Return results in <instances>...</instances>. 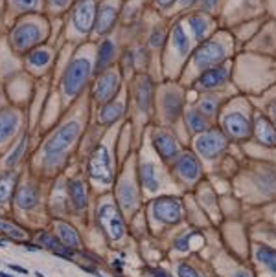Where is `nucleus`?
Segmentation results:
<instances>
[{
    "mask_svg": "<svg viewBox=\"0 0 276 277\" xmlns=\"http://www.w3.org/2000/svg\"><path fill=\"white\" fill-rule=\"evenodd\" d=\"M226 59V46L221 40H206L195 50L194 53V66L201 74L210 68L219 66Z\"/></svg>",
    "mask_w": 276,
    "mask_h": 277,
    "instance_id": "obj_1",
    "label": "nucleus"
},
{
    "mask_svg": "<svg viewBox=\"0 0 276 277\" xmlns=\"http://www.w3.org/2000/svg\"><path fill=\"white\" fill-rule=\"evenodd\" d=\"M90 77V63L87 59H76L68 65L65 77H63V90L65 96L74 97L81 92L83 85Z\"/></svg>",
    "mask_w": 276,
    "mask_h": 277,
    "instance_id": "obj_2",
    "label": "nucleus"
},
{
    "mask_svg": "<svg viewBox=\"0 0 276 277\" xmlns=\"http://www.w3.org/2000/svg\"><path fill=\"white\" fill-rule=\"evenodd\" d=\"M79 123L77 121H68L67 125H63L59 131L46 141L44 145V154H46V160L50 161L54 156H59L72 141L76 140L77 134H79Z\"/></svg>",
    "mask_w": 276,
    "mask_h": 277,
    "instance_id": "obj_3",
    "label": "nucleus"
},
{
    "mask_svg": "<svg viewBox=\"0 0 276 277\" xmlns=\"http://www.w3.org/2000/svg\"><path fill=\"white\" fill-rule=\"evenodd\" d=\"M195 149L203 158L214 160L226 149V136L217 129H208L195 140Z\"/></svg>",
    "mask_w": 276,
    "mask_h": 277,
    "instance_id": "obj_4",
    "label": "nucleus"
},
{
    "mask_svg": "<svg viewBox=\"0 0 276 277\" xmlns=\"http://www.w3.org/2000/svg\"><path fill=\"white\" fill-rule=\"evenodd\" d=\"M223 131H225V136L230 140H249L254 132V127H252L251 120L241 114V112H230L223 118Z\"/></svg>",
    "mask_w": 276,
    "mask_h": 277,
    "instance_id": "obj_5",
    "label": "nucleus"
},
{
    "mask_svg": "<svg viewBox=\"0 0 276 277\" xmlns=\"http://www.w3.org/2000/svg\"><path fill=\"white\" fill-rule=\"evenodd\" d=\"M155 218L162 224H179L182 218V204L175 197H162L153 202Z\"/></svg>",
    "mask_w": 276,
    "mask_h": 277,
    "instance_id": "obj_6",
    "label": "nucleus"
},
{
    "mask_svg": "<svg viewBox=\"0 0 276 277\" xmlns=\"http://www.w3.org/2000/svg\"><path fill=\"white\" fill-rule=\"evenodd\" d=\"M88 175L94 180L109 186L113 182V169H111V158L105 147H98L94 154L88 160Z\"/></svg>",
    "mask_w": 276,
    "mask_h": 277,
    "instance_id": "obj_7",
    "label": "nucleus"
},
{
    "mask_svg": "<svg viewBox=\"0 0 276 277\" xmlns=\"http://www.w3.org/2000/svg\"><path fill=\"white\" fill-rule=\"evenodd\" d=\"M98 222L103 228V232L107 233L109 239L118 241L123 235V220L122 215L118 213V209L113 204H103L98 209Z\"/></svg>",
    "mask_w": 276,
    "mask_h": 277,
    "instance_id": "obj_8",
    "label": "nucleus"
},
{
    "mask_svg": "<svg viewBox=\"0 0 276 277\" xmlns=\"http://www.w3.org/2000/svg\"><path fill=\"white\" fill-rule=\"evenodd\" d=\"M118 88H120V76H118L114 70L105 72V74L100 76V79H98L96 83L94 99H96L98 103H102V105H107L118 94Z\"/></svg>",
    "mask_w": 276,
    "mask_h": 277,
    "instance_id": "obj_9",
    "label": "nucleus"
},
{
    "mask_svg": "<svg viewBox=\"0 0 276 277\" xmlns=\"http://www.w3.org/2000/svg\"><path fill=\"white\" fill-rule=\"evenodd\" d=\"M94 24H96V2L94 0H81L74 11L76 30L81 31V33H88Z\"/></svg>",
    "mask_w": 276,
    "mask_h": 277,
    "instance_id": "obj_10",
    "label": "nucleus"
},
{
    "mask_svg": "<svg viewBox=\"0 0 276 277\" xmlns=\"http://www.w3.org/2000/svg\"><path fill=\"white\" fill-rule=\"evenodd\" d=\"M173 169L184 182H195L201 177V171H203L199 160H197L192 152H182V154H179L177 160H175Z\"/></svg>",
    "mask_w": 276,
    "mask_h": 277,
    "instance_id": "obj_11",
    "label": "nucleus"
},
{
    "mask_svg": "<svg viewBox=\"0 0 276 277\" xmlns=\"http://www.w3.org/2000/svg\"><path fill=\"white\" fill-rule=\"evenodd\" d=\"M228 81V68L223 65L215 66V68H210V70L203 72L195 83V88L199 90H215L223 86Z\"/></svg>",
    "mask_w": 276,
    "mask_h": 277,
    "instance_id": "obj_12",
    "label": "nucleus"
},
{
    "mask_svg": "<svg viewBox=\"0 0 276 277\" xmlns=\"http://www.w3.org/2000/svg\"><path fill=\"white\" fill-rule=\"evenodd\" d=\"M153 143L162 160H173V158H177L180 154V145L177 143V140H175L171 134H168V132H164V131L155 132Z\"/></svg>",
    "mask_w": 276,
    "mask_h": 277,
    "instance_id": "obj_13",
    "label": "nucleus"
},
{
    "mask_svg": "<svg viewBox=\"0 0 276 277\" xmlns=\"http://www.w3.org/2000/svg\"><path fill=\"white\" fill-rule=\"evenodd\" d=\"M258 141L261 145L265 147H276V129H274V123L267 120L263 116H258L254 121V132Z\"/></svg>",
    "mask_w": 276,
    "mask_h": 277,
    "instance_id": "obj_14",
    "label": "nucleus"
},
{
    "mask_svg": "<svg viewBox=\"0 0 276 277\" xmlns=\"http://www.w3.org/2000/svg\"><path fill=\"white\" fill-rule=\"evenodd\" d=\"M39 39H41V31H39V28L33 24L21 26V28H17L15 33H13V42H15V46L19 50L30 48V46L35 44Z\"/></svg>",
    "mask_w": 276,
    "mask_h": 277,
    "instance_id": "obj_15",
    "label": "nucleus"
},
{
    "mask_svg": "<svg viewBox=\"0 0 276 277\" xmlns=\"http://www.w3.org/2000/svg\"><path fill=\"white\" fill-rule=\"evenodd\" d=\"M134 101H136L138 110L148 112L151 108V101H153V85L149 77H140L134 88Z\"/></svg>",
    "mask_w": 276,
    "mask_h": 277,
    "instance_id": "obj_16",
    "label": "nucleus"
},
{
    "mask_svg": "<svg viewBox=\"0 0 276 277\" xmlns=\"http://www.w3.org/2000/svg\"><path fill=\"white\" fill-rule=\"evenodd\" d=\"M188 24L192 33H194V37L199 40V42H203V40L208 37L210 30H212V22H210V19H206L203 13H197V15L190 17Z\"/></svg>",
    "mask_w": 276,
    "mask_h": 277,
    "instance_id": "obj_17",
    "label": "nucleus"
},
{
    "mask_svg": "<svg viewBox=\"0 0 276 277\" xmlns=\"http://www.w3.org/2000/svg\"><path fill=\"white\" fill-rule=\"evenodd\" d=\"M114 20H116V10L114 6L111 4H105L100 8L98 11V17H96V30L98 33H107L111 28L114 26Z\"/></svg>",
    "mask_w": 276,
    "mask_h": 277,
    "instance_id": "obj_18",
    "label": "nucleus"
},
{
    "mask_svg": "<svg viewBox=\"0 0 276 277\" xmlns=\"http://www.w3.org/2000/svg\"><path fill=\"white\" fill-rule=\"evenodd\" d=\"M180 110H182V97H180L179 92H169L164 97V112H166V118L169 121H175L179 118Z\"/></svg>",
    "mask_w": 276,
    "mask_h": 277,
    "instance_id": "obj_19",
    "label": "nucleus"
},
{
    "mask_svg": "<svg viewBox=\"0 0 276 277\" xmlns=\"http://www.w3.org/2000/svg\"><path fill=\"white\" fill-rule=\"evenodd\" d=\"M17 125H19V116H17L15 112L11 110L0 112V141L8 140L15 132Z\"/></svg>",
    "mask_w": 276,
    "mask_h": 277,
    "instance_id": "obj_20",
    "label": "nucleus"
},
{
    "mask_svg": "<svg viewBox=\"0 0 276 277\" xmlns=\"http://www.w3.org/2000/svg\"><path fill=\"white\" fill-rule=\"evenodd\" d=\"M140 180H142V186L148 191L155 193L159 189V178H157V171H155L153 163L144 161L142 165H140Z\"/></svg>",
    "mask_w": 276,
    "mask_h": 277,
    "instance_id": "obj_21",
    "label": "nucleus"
},
{
    "mask_svg": "<svg viewBox=\"0 0 276 277\" xmlns=\"http://www.w3.org/2000/svg\"><path fill=\"white\" fill-rule=\"evenodd\" d=\"M56 228H57V233H59V237H61V241H63L65 246L72 248V250L79 246V235H77V232L70 226V224L57 220Z\"/></svg>",
    "mask_w": 276,
    "mask_h": 277,
    "instance_id": "obj_22",
    "label": "nucleus"
},
{
    "mask_svg": "<svg viewBox=\"0 0 276 277\" xmlns=\"http://www.w3.org/2000/svg\"><path fill=\"white\" fill-rule=\"evenodd\" d=\"M171 40H173V48L175 51L179 53V56H186L190 51V39L186 35V31H184L182 24H177L173 26V31H171Z\"/></svg>",
    "mask_w": 276,
    "mask_h": 277,
    "instance_id": "obj_23",
    "label": "nucleus"
},
{
    "mask_svg": "<svg viewBox=\"0 0 276 277\" xmlns=\"http://www.w3.org/2000/svg\"><path fill=\"white\" fill-rule=\"evenodd\" d=\"M118 200H120L123 209H134V206H136V191H134L131 182H123L122 186L118 187Z\"/></svg>",
    "mask_w": 276,
    "mask_h": 277,
    "instance_id": "obj_24",
    "label": "nucleus"
},
{
    "mask_svg": "<svg viewBox=\"0 0 276 277\" xmlns=\"http://www.w3.org/2000/svg\"><path fill=\"white\" fill-rule=\"evenodd\" d=\"M68 191H70V200L76 209H83V207L87 206V191H85L83 182L72 180L68 184Z\"/></svg>",
    "mask_w": 276,
    "mask_h": 277,
    "instance_id": "obj_25",
    "label": "nucleus"
},
{
    "mask_svg": "<svg viewBox=\"0 0 276 277\" xmlns=\"http://www.w3.org/2000/svg\"><path fill=\"white\" fill-rule=\"evenodd\" d=\"M123 114V105L122 103H107V105H103V108L100 110L98 114V120L109 125V123H114L122 118Z\"/></svg>",
    "mask_w": 276,
    "mask_h": 277,
    "instance_id": "obj_26",
    "label": "nucleus"
},
{
    "mask_svg": "<svg viewBox=\"0 0 276 277\" xmlns=\"http://www.w3.org/2000/svg\"><path fill=\"white\" fill-rule=\"evenodd\" d=\"M37 191L35 187L31 186H24L19 189V193H17V206L21 207V209H30V207H33L37 204Z\"/></svg>",
    "mask_w": 276,
    "mask_h": 277,
    "instance_id": "obj_27",
    "label": "nucleus"
},
{
    "mask_svg": "<svg viewBox=\"0 0 276 277\" xmlns=\"http://www.w3.org/2000/svg\"><path fill=\"white\" fill-rule=\"evenodd\" d=\"M114 56V44L113 40H103L100 44V51H98V61H96V72H102L107 68V65L111 63Z\"/></svg>",
    "mask_w": 276,
    "mask_h": 277,
    "instance_id": "obj_28",
    "label": "nucleus"
},
{
    "mask_svg": "<svg viewBox=\"0 0 276 277\" xmlns=\"http://www.w3.org/2000/svg\"><path fill=\"white\" fill-rule=\"evenodd\" d=\"M256 257H258V261H260L269 272H272L276 275V250L265 246V244H261V246H258V250H256Z\"/></svg>",
    "mask_w": 276,
    "mask_h": 277,
    "instance_id": "obj_29",
    "label": "nucleus"
},
{
    "mask_svg": "<svg viewBox=\"0 0 276 277\" xmlns=\"http://www.w3.org/2000/svg\"><path fill=\"white\" fill-rule=\"evenodd\" d=\"M208 123H206V116H203L197 108L186 112V127L192 132H205L208 131Z\"/></svg>",
    "mask_w": 276,
    "mask_h": 277,
    "instance_id": "obj_30",
    "label": "nucleus"
},
{
    "mask_svg": "<svg viewBox=\"0 0 276 277\" xmlns=\"http://www.w3.org/2000/svg\"><path fill=\"white\" fill-rule=\"evenodd\" d=\"M256 184L263 193H274L276 191V171L272 169H263L256 178Z\"/></svg>",
    "mask_w": 276,
    "mask_h": 277,
    "instance_id": "obj_31",
    "label": "nucleus"
},
{
    "mask_svg": "<svg viewBox=\"0 0 276 277\" xmlns=\"http://www.w3.org/2000/svg\"><path fill=\"white\" fill-rule=\"evenodd\" d=\"M217 108H219V99L215 96H212V94H206V96L201 97L199 108H197V110H199L203 116L210 118V116H215Z\"/></svg>",
    "mask_w": 276,
    "mask_h": 277,
    "instance_id": "obj_32",
    "label": "nucleus"
},
{
    "mask_svg": "<svg viewBox=\"0 0 276 277\" xmlns=\"http://www.w3.org/2000/svg\"><path fill=\"white\" fill-rule=\"evenodd\" d=\"M15 180H17V177L15 175H10V173L0 177V202H6L10 198L11 189L15 186Z\"/></svg>",
    "mask_w": 276,
    "mask_h": 277,
    "instance_id": "obj_33",
    "label": "nucleus"
},
{
    "mask_svg": "<svg viewBox=\"0 0 276 277\" xmlns=\"http://www.w3.org/2000/svg\"><path fill=\"white\" fill-rule=\"evenodd\" d=\"M0 233H4V235H8V237H11V239H17V241L26 239V233L22 232V230H19L17 226H13V224L4 222V220H0Z\"/></svg>",
    "mask_w": 276,
    "mask_h": 277,
    "instance_id": "obj_34",
    "label": "nucleus"
},
{
    "mask_svg": "<svg viewBox=\"0 0 276 277\" xmlns=\"http://www.w3.org/2000/svg\"><path fill=\"white\" fill-rule=\"evenodd\" d=\"M28 61H30L33 66H44L48 65V61H50V53L46 50H35L28 56Z\"/></svg>",
    "mask_w": 276,
    "mask_h": 277,
    "instance_id": "obj_35",
    "label": "nucleus"
},
{
    "mask_svg": "<svg viewBox=\"0 0 276 277\" xmlns=\"http://www.w3.org/2000/svg\"><path fill=\"white\" fill-rule=\"evenodd\" d=\"M24 147H26V138H22V141L17 145V149L13 151V154H11L8 160H6V165L8 167H13L17 163V161L21 160V156H22V152H24Z\"/></svg>",
    "mask_w": 276,
    "mask_h": 277,
    "instance_id": "obj_36",
    "label": "nucleus"
},
{
    "mask_svg": "<svg viewBox=\"0 0 276 277\" xmlns=\"http://www.w3.org/2000/svg\"><path fill=\"white\" fill-rule=\"evenodd\" d=\"M37 241L42 242V246L50 248L52 252H54V250H56L57 246H61V244H63V242H57V239L52 237V235H48V233H41V235L37 237Z\"/></svg>",
    "mask_w": 276,
    "mask_h": 277,
    "instance_id": "obj_37",
    "label": "nucleus"
},
{
    "mask_svg": "<svg viewBox=\"0 0 276 277\" xmlns=\"http://www.w3.org/2000/svg\"><path fill=\"white\" fill-rule=\"evenodd\" d=\"M177 272H179V277H201L199 273L195 272L194 268L188 266V264H179V268H177Z\"/></svg>",
    "mask_w": 276,
    "mask_h": 277,
    "instance_id": "obj_38",
    "label": "nucleus"
},
{
    "mask_svg": "<svg viewBox=\"0 0 276 277\" xmlns=\"http://www.w3.org/2000/svg\"><path fill=\"white\" fill-rule=\"evenodd\" d=\"M164 35H166L164 30H155L153 35H151V46H155V48H157V46H162L164 44Z\"/></svg>",
    "mask_w": 276,
    "mask_h": 277,
    "instance_id": "obj_39",
    "label": "nucleus"
},
{
    "mask_svg": "<svg viewBox=\"0 0 276 277\" xmlns=\"http://www.w3.org/2000/svg\"><path fill=\"white\" fill-rule=\"evenodd\" d=\"M13 2H15V6L19 10H26V11L33 10L37 4V0H13Z\"/></svg>",
    "mask_w": 276,
    "mask_h": 277,
    "instance_id": "obj_40",
    "label": "nucleus"
},
{
    "mask_svg": "<svg viewBox=\"0 0 276 277\" xmlns=\"http://www.w3.org/2000/svg\"><path fill=\"white\" fill-rule=\"evenodd\" d=\"M190 237H192V235H186V237H182V239H177V241H175V248H177V250H180V252L188 250V246H190Z\"/></svg>",
    "mask_w": 276,
    "mask_h": 277,
    "instance_id": "obj_41",
    "label": "nucleus"
},
{
    "mask_svg": "<svg viewBox=\"0 0 276 277\" xmlns=\"http://www.w3.org/2000/svg\"><path fill=\"white\" fill-rule=\"evenodd\" d=\"M157 4H159L162 10H168V8H171V6L175 4V0H157Z\"/></svg>",
    "mask_w": 276,
    "mask_h": 277,
    "instance_id": "obj_42",
    "label": "nucleus"
},
{
    "mask_svg": "<svg viewBox=\"0 0 276 277\" xmlns=\"http://www.w3.org/2000/svg\"><path fill=\"white\" fill-rule=\"evenodd\" d=\"M203 6H205V10H214L217 6V0H203Z\"/></svg>",
    "mask_w": 276,
    "mask_h": 277,
    "instance_id": "obj_43",
    "label": "nucleus"
},
{
    "mask_svg": "<svg viewBox=\"0 0 276 277\" xmlns=\"http://www.w3.org/2000/svg\"><path fill=\"white\" fill-rule=\"evenodd\" d=\"M151 275H153V277H169L168 273L164 272V270H153V272H151Z\"/></svg>",
    "mask_w": 276,
    "mask_h": 277,
    "instance_id": "obj_44",
    "label": "nucleus"
},
{
    "mask_svg": "<svg viewBox=\"0 0 276 277\" xmlns=\"http://www.w3.org/2000/svg\"><path fill=\"white\" fill-rule=\"evenodd\" d=\"M179 2H180V6H182V8H190V6H194L197 0H179Z\"/></svg>",
    "mask_w": 276,
    "mask_h": 277,
    "instance_id": "obj_45",
    "label": "nucleus"
},
{
    "mask_svg": "<svg viewBox=\"0 0 276 277\" xmlns=\"http://www.w3.org/2000/svg\"><path fill=\"white\" fill-rule=\"evenodd\" d=\"M10 268H11V270H15V272H19V273H28V270H26V268L17 266V264H10Z\"/></svg>",
    "mask_w": 276,
    "mask_h": 277,
    "instance_id": "obj_46",
    "label": "nucleus"
},
{
    "mask_svg": "<svg viewBox=\"0 0 276 277\" xmlns=\"http://www.w3.org/2000/svg\"><path fill=\"white\" fill-rule=\"evenodd\" d=\"M50 2H52L54 6H65V4L68 2V0H50Z\"/></svg>",
    "mask_w": 276,
    "mask_h": 277,
    "instance_id": "obj_47",
    "label": "nucleus"
},
{
    "mask_svg": "<svg viewBox=\"0 0 276 277\" xmlns=\"http://www.w3.org/2000/svg\"><path fill=\"white\" fill-rule=\"evenodd\" d=\"M271 116H272V123L276 125V103L272 105V108H271Z\"/></svg>",
    "mask_w": 276,
    "mask_h": 277,
    "instance_id": "obj_48",
    "label": "nucleus"
},
{
    "mask_svg": "<svg viewBox=\"0 0 276 277\" xmlns=\"http://www.w3.org/2000/svg\"><path fill=\"white\" fill-rule=\"evenodd\" d=\"M234 277H252V275H251V273H249V272H243V270H241V272H238Z\"/></svg>",
    "mask_w": 276,
    "mask_h": 277,
    "instance_id": "obj_49",
    "label": "nucleus"
},
{
    "mask_svg": "<svg viewBox=\"0 0 276 277\" xmlns=\"http://www.w3.org/2000/svg\"><path fill=\"white\" fill-rule=\"evenodd\" d=\"M0 277H11V275H6L4 272H0Z\"/></svg>",
    "mask_w": 276,
    "mask_h": 277,
    "instance_id": "obj_50",
    "label": "nucleus"
},
{
    "mask_svg": "<svg viewBox=\"0 0 276 277\" xmlns=\"http://www.w3.org/2000/svg\"><path fill=\"white\" fill-rule=\"evenodd\" d=\"M37 277H44V275H41V272H37Z\"/></svg>",
    "mask_w": 276,
    "mask_h": 277,
    "instance_id": "obj_51",
    "label": "nucleus"
},
{
    "mask_svg": "<svg viewBox=\"0 0 276 277\" xmlns=\"http://www.w3.org/2000/svg\"><path fill=\"white\" fill-rule=\"evenodd\" d=\"M0 246H4V242H0Z\"/></svg>",
    "mask_w": 276,
    "mask_h": 277,
    "instance_id": "obj_52",
    "label": "nucleus"
}]
</instances>
